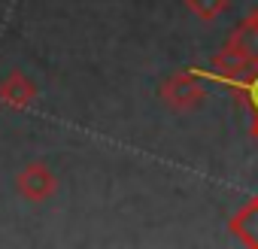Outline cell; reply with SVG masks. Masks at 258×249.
I'll list each match as a JSON object with an SVG mask.
<instances>
[{"label":"cell","mask_w":258,"mask_h":249,"mask_svg":"<svg viewBox=\"0 0 258 249\" xmlns=\"http://www.w3.org/2000/svg\"><path fill=\"white\" fill-rule=\"evenodd\" d=\"M16 189H19V195H22L25 201L43 204V201H49V198L55 195L58 179H55V173H52L43 161H34V164H28V167L16 176Z\"/></svg>","instance_id":"3957f363"},{"label":"cell","mask_w":258,"mask_h":249,"mask_svg":"<svg viewBox=\"0 0 258 249\" xmlns=\"http://www.w3.org/2000/svg\"><path fill=\"white\" fill-rule=\"evenodd\" d=\"M0 100L10 109H25L37 100V82L22 70H10L0 79Z\"/></svg>","instance_id":"5b68a950"},{"label":"cell","mask_w":258,"mask_h":249,"mask_svg":"<svg viewBox=\"0 0 258 249\" xmlns=\"http://www.w3.org/2000/svg\"><path fill=\"white\" fill-rule=\"evenodd\" d=\"M158 97L170 112H191L207 100L204 79L191 70H179L158 85Z\"/></svg>","instance_id":"7a4b0ae2"},{"label":"cell","mask_w":258,"mask_h":249,"mask_svg":"<svg viewBox=\"0 0 258 249\" xmlns=\"http://www.w3.org/2000/svg\"><path fill=\"white\" fill-rule=\"evenodd\" d=\"M191 73H198L201 79H210V82H219L222 88L234 91L252 112H258V67L255 70H246V73H237V76H225V73H216V70H201V67H188Z\"/></svg>","instance_id":"277c9868"},{"label":"cell","mask_w":258,"mask_h":249,"mask_svg":"<svg viewBox=\"0 0 258 249\" xmlns=\"http://www.w3.org/2000/svg\"><path fill=\"white\" fill-rule=\"evenodd\" d=\"M216 73L237 76L258 67V10H252L225 40V46L213 55Z\"/></svg>","instance_id":"6da1fadb"},{"label":"cell","mask_w":258,"mask_h":249,"mask_svg":"<svg viewBox=\"0 0 258 249\" xmlns=\"http://www.w3.org/2000/svg\"><path fill=\"white\" fill-rule=\"evenodd\" d=\"M185 7L195 19L201 22H216L219 16H225L231 10V0H185Z\"/></svg>","instance_id":"52a82bcc"},{"label":"cell","mask_w":258,"mask_h":249,"mask_svg":"<svg viewBox=\"0 0 258 249\" xmlns=\"http://www.w3.org/2000/svg\"><path fill=\"white\" fill-rule=\"evenodd\" d=\"M249 134H252V140L258 143V112H252V125H249Z\"/></svg>","instance_id":"ba28073f"},{"label":"cell","mask_w":258,"mask_h":249,"mask_svg":"<svg viewBox=\"0 0 258 249\" xmlns=\"http://www.w3.org/2000/svg\"><path fill=\"white\" fill-rule=\"evenodd\" d=\"M228 231H231L240 243L258 249V195L249 198V204L240 207V210L228 219Z\"/></svg>","instance_id":"8992f818"}]
</instances>
